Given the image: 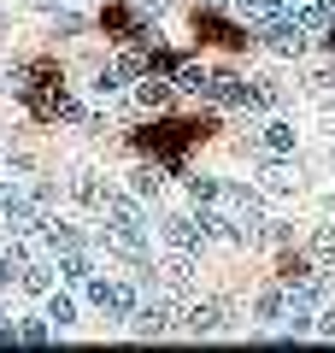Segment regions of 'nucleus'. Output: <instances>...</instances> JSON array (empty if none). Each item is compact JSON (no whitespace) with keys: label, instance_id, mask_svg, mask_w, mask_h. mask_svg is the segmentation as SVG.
Returning <instances> with one entry per match:
<instances>
[{"label":"nucleus","instance_id":"6ab92c4d","mask_svg":"<svg viewBox=\"0 0 335 353\" xmlns=\"http://www.w3.org/2000/svg\"><path fill=\"white\" fill-rule=\"evenodd\" d=\"M48 324H53V330L77 324V301H71V294H53V289H48Z\"/></svg>","mask_w":335,"mask_h":353},{"label":"nucleus","instance_id":"c85d7f7f","mask_svg":"<svg viewBox=\"0 0 335 353\" xmlns=\"http://www.w3.org/2000/svg\"><path fill=\"white\" fill-rule=\"evenodd\" d=\"M0 153H6V141H0Z\"/></svg>","mask_w":335,"mask_h":353},{"label":"nucleus","instance_id":"a878e982","mask_svg":"<svg viewBox=\"0 0 335 353\" xmlns=\"http://www.w3.org/2000/svg\"><path fill=\"white\" fill-rule=\"evenodd\" d=\"M283 6H288V12H294V6H306V0H283Z\"/></svg>","mask_w":335,"mask_h":353},{"label":"nucleus","instance_id":"412c9836","mask_svg":"<svg viewBox=\"0 0 335 353\" xmlns=\"http://www.w3.org/2000/svg\"><path fill=\"white\" fill-rule=\"evenodd\" d=\"M218 189H223L218 176H188V194H194V206H212V201H218Z\"/></svg>","mask_w":335,"mask_h":353},{"label":"nucleus","instance_id":"cd10ccee","mask_svg":"<svg viewBox=\"0 0 335 353\" xmlns=\"http://www.w3.org/2000/svg\"><path fill=\"white\" fill-rule=\"evenodd\" d=\"M206 6H223V0H206Z\"/></svg>","mask_w":335,"mask_h":353},{"label":"nucleus","instance_id":"b1692460","mask_svg":"<svg viewBox=\"0 0 335 353\" xmlns=\"http://www.w3.org/2000/svg\"><path fill=\"white\" fill-rule=\"evenodd\" d=\"M24 6H41V12H59L65 0H24Z\"/></svg>","mask_w":335,"mask_h":353},{"label":"nucleus","instance_id":"39448f33","mask_svg":"<svg viewBox=\"0 0 335 353\" xmlns=\"http://www.w3.org/2000/svg\"><path fill=\"white\" fill-rule=\"evenodd\" d=\"M159 236L171 241L176 253H200V248H206V236H200L194 212H171V218H159Z\"/></svg>","mask_w":335,"mask_h":353},{"label":"nucleus","instance_id":"7ed1b4c3","mask_svg":"<svg viewBox=\"0 0 335 353\" xmlns=\"http://www.w3.org/2000/svg\"><path fill=\"white\" fill-rule=\"evenodd\" d=\"M183 330H194V336H218V330H230V301H188L183 306Z\"/></svg>","mask_w":335,"mask_h":353},{"label":"nucleus","instance_id":"4468645a","mask_svg":"<svg viewBox=\"0 0 335 353\" xmlns=\"http://www.w3.org/2000/svg\"><path fill=\"white\" fill-rule=\"evenodd\" d=\"M59 277H65V283H77V289H83V283L94 277V259H88L83 248H71V253H59Z\"/></svg>","mask_w":335,"mask_h":353},{"label":"nucleus","instance_id":"f257e3e1","mask_svg":"<svg viewBox=\"0 0 335 353\" xmlns=\"http://www.w3.org/2000/svg\"><path fill=\"white\" fill-rule=\"evenodd\" d=\"M253 41H265V48H271V53H283V59H300V53L312 48V36H306V30H300L288 12H283V18H271L265 30H253Z\"/></svg>","mask_w":335,"mask_h":353},{"label":"nucleus","instance_id":"0eeeda50","mask_svg":"<svg viewBox=\"0 0 335 353\" xmlns=\"http://www.w3.org/2000/svg\"><path fill=\"white\" fill-rule=\"evenodd\" d=\"M259 183H265V194H300V165H288L283 153H276V159H265Z\"/></svg>","mask_w":335,"mask_h":353},{"label":"nucleus","instance_id":"9d476101","mask_svg":"<svg viewBox=\"0 0 335 353\" xmlns=\"http://www.w3.org/2000/svg\"><path fill=\"white\" fill-rule=\"evenodd\" d=\"M136 101L148 106V112H165V106H171V83H165L159 71H141L136 77Z\"/></svg>","mask_w":335,"mask_h":353},{"label":"nucleus","instance_id":"393cba45","mask_svg":"<svg viewBox=\"0 0 335 353\" xmlns=\"http://www.w3.org/2000/svg\"><path fill=\"white\" fill-rule=\"evenodd\" d=\"M136 6H148V12H159V6H165V0H136Z\"/></svg>","mask_w":335,"mask_h":353},{"label":"nucleus","instance_id":"bb28decb","mask_svg":"<svg viewBox=\"0 0 335 353\" xmlns=\"http://www.w3.org/2000/svg\"><path fill=\"white\" fill-rule=\"evenodd\" d=\"M329 218H335V194H329Z\"/></svg>","mask_w":335,"mask_h":353},{"label":"nucleus","instance_id":"6e6552de","mask_svg":"<svg viewBox=\"0 0 335 353\" xmlns=\"http://www.w3.org/2000/svg\"><path fill=\"white\" fill-rule=\"evenodd\" d=\"M153 277H159L171 294H183V289H188V277H194V253H176V248H171V259L153 265Z\"/></svg>","mask_w":335,"mask_h":353},{"label":"nucleus","instance_id":"a211bd4d","mask_svg":"<svg viewBox=\"0 0 335 353\" xmlns=\"http://www.w3.org/2000/svg\"><path fill=\"white\" fill-rule=\"evenodd\" d=\"M88 88H94V101H112V94L124 88V65H100V71H94V83H88Z\"/></svg>","mask_w":335,"mask_h":353},{"label":"nucleus","instance_id":"1a4fd4ad","mask_svg":"<svg viewBox=\"0 0 335 353\" xmlns=\"http://www.w3.org/2000/svg\"><path fill=\"white\" fill-rule=\"evenodd\" d=\"M106 194H112V189L100 183V171H77V176H71V201L88 206V212H100V206H106Z\"/></svg>","mask_w":335,"mask_h":353},{"label":"nucleus","instance_id":"f8f14e48","mask_svg":"<svg viewBox=\"0 0 335 353\" xmlns=\"http://www.w3.org/2000/svg\"><path fill=\"white\" fill-rule=\"evenodd\" d=\"M165 77H171V88H183V94H200V88H206V65H194V59H176Z\"/></svg>","mask_w":335,"mask_h":353},{"label":"nucleus","instance_id":"c756f323","mask_svg":"<svg viewBox=\"0 0 335 353\" xmlns=\"http://www.w3.org/2000/svg\"><path fill=\"white\" fill-rule=\"evenodd\" d=\"M329 153H335V148H329Z\"/></svg>","mask_w":335,"mask_h":353},{"label":"nucleus","instance_id":"aec40b11","mask_svg":"<svg viewBox=\"0 0 335 353\" xmlns=\"http://www.w3.org/2000/svg\"><path fill=\"white\" fill-rule=\"evenodd\" d=\"M283 301H288L283 289H265L259 301H253V318H259V324H276V318H283Z\"/></svg>","mask_w":335,"mask_h":353},{"label":"nucleus","instance_id":"423d86ee","mask_svg":"<svg viewBox=\"0 0 335 353\" xmlns=\"http://www.w3.org/2000/svg\"><path fill=\"white\" fill-rule=\"evenodd\" d=\"M230 6H236V24L247 30V36H253V30H265L271 18H283V12H288L283 0H230Z\"/></svg>","mask_w":335,"mask_h":353},{"label":"nucleus","instance_id":"9b49d317","mask_svg":"<svg viewBox=\"0 0 335 353\" xmlns=\"http://www.w3.org/2000/svg\"><path fill=\"white\" fill-rule=\"evenodd\" d=\"M130 324H136V336H165V330H171V306H165V301L136 306V312H130Z\"/></svg>","mask_w":335,"mask_h":353},{"label":"nucleus","instance_id":"2eb2a0df","mask_svg":"<svg viewBox=\"0 0 335 353\" xmlns=\"http://www.w3.org/2000/svg\"><path fill=\"white\" fill-rule=\"evenodd\" d=\"M18 289H24V294H48L53 289V271L36 265V259H24V265H18Z\"/></svg>","mask_w":335,"mask_h":353},{"label":"nucleus","instance_id":"5701e85b","mask_svg":"<svg viewBox=\"0 0 335 353\" xmlns=\"http://www.w3.org/2000/svg\"><path fill=\"white\" fill-rule=\"evenodd\" d=\"M312 330H318V336H335V306H323V312H312Z\"/></svg>","mask_w":335,"mask_h":353},{"label":"nucleus","instance_id":"f03ea898","mask_svg":"<svg viewBox=\"0 0 335 353\" xmlns=\"http://www.w3.org/2000/svg\"><path fill=\"white\" fill-rule=\"evenodd\" d=\"M83 289H88V301H94L106 318H130V312L141 306V301H136V283H106V277H88Z\"/></svg>","mask_w":335,"mask_h":353},{"label":"nucleus","instance_id":"dca6fc26","mask_svg":"<svg viewBox=\"0 0 335 353\" xmlns=\"http://www.w3.org/2000/svg\"><path fill=\"white\" fill-rule=\"evenodd\" d=\"M294 141H300V130L288 124V118H271V124H265V148L271 153H294Z\"/></svg>","mask_w":335,"mask_h":353},{"label":"nucleus","instance_id":"20e7f679","mask_svg":"<svg viewBox=\"0 0 335 353\" xmlns=\"http://www.w3.org/2000/svg\"><path fill=\"white\" fill-rule=\"evenodd\" d=\"M194 136H212V124H159V130H148V148L159 153V159H176L183 153V141H194Z\"/></svg>","mask_w":335,"mask_h":353},{"label":"nucleus","instance_id":"4be33fe9","mask_svg":"<svg viewBox=\"0 0 335 353\" xmlns=\"http://www.w3.org/2000/svg\"><path fill=\"white\" fill-rule=\"evenodd\" d=\"M48 336H53V324H18V341H30V347L48 341Z\"/></svg>","mask_w":335,"mask_h":353},{"label":"nucleus","instance_id":"f3484780","mask_svg":"<svg viewBox=\"0 0 335 353\" xmlns=\"http://www.w3.org/2000/svg\"><path fill=\"white\" fill-rule=\"evenodd\" d=\"M159 189H165L159 165H141V171L130 176V194H136V201H159Z\"/></svg>","mask_w":335,"mask_h":353},{"label":"nucleus","instance_id":"ddd939ff","mask_svg":"<svg viewBox=\"0 0 335 353\" xmlns=\"http://www.w3.org/2000/svg\"><path fill=\"white\" fill-rule=\"evenodd\" d=\"M306 253H312V265H318V271H335V224H323V230H312V241H306Z\"/></svg>","mask_w":335,"mask_h":353}]
</instances>
